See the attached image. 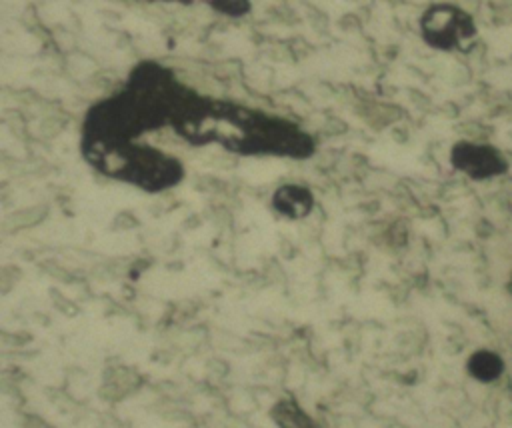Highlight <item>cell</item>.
<instances>
[{
    "label": "cell",
    "instance_id": "6da1fadb",
    "mask_svg": "<svg viewBox=\"0 0 512 428\" xmlns=\"http://www.w3.org/2000/svg\"><path fill=\"white\" fill-rule=\"evenodd\" d=\"M422 38L438 50H468L476 38L474 18L454 4L428 6L420 18Z\"/></svg>",
    "mask_w": 512,
    "mask_h": 428
},
{
    "label": "cell",
    "instance_id": "7a4b0ae2",
    "mask_svg": "<svg viewBox=\"0 0 512 428\" xmlns=\"http://www.w3.org/2000/svg\"><path fill=\"white\" fill-rule=\"evenodd\" d=\"M450 162L472 180H488L508 170V160L496 146L468 140H460L452 146Z\"/></svg>",
    "mask_w": 512,
    "mask_h": 428
},
{
    "label": "cell",
    "instance_id": "3957f363",
    "mask_svg": "<svg viewBox=\"0 0 512 428\" xmlns=\"http://www.w3.org/2000/svg\"><path fill=\"white\" fill-rule=\"evenodd\" d=\"M314 198L308 188L300 184H284L272 196V208L284 218H304L310 214Z\"/></svg>",
    "mask_w": 512,
    "mask_h": 428
},
{
    "label": "cell",
    "instance_id": "277c9868",
    "mask_svg": "<svg viewBox=\"0 0 512 428\" xmlns=\"http://www.w3.org/2000/svg\"><path fill=\"white\" fill-rule=\"evenodd\" d=\"M466 370L468 374L478 380V382H494L502 376L504 372V360L498 352L494 350H476L468 356V362H466Z\"/></svg>",
    "mask_w": 512,
    "mask_h": 428
},
{
    "label": "cell",
    "instance_id": "5b68a950",
    "mask_svg": "<svg viewBox=\"0 0 512 428\" xmlns=\"http://www.w3.org/2000/svg\"><path fill=\"white\" fill-rule=\"evenodd\" d=\"M272 420L278 428H318L316 422L300 408L294 398L278 400L270 410Z\"/></svg>",
    "mask_w": 512,
    "mask_h": 428
},
{
    "label": "cell",
    "instance_id": "8992f818",
    "mask_svg": "<svg viewBox=\"0 0 512 428\" xmlns=\"http://www.w3.org/2000/svg\"><path fill=\"white\" fill-rule=\"evenodd\" d=\"M208 6L214 8L216 12H222L226 16H234V18L242 16V14H246L250 10V2H240V0H234V2H230V0H224V2L210 0Z\"/></svg>",
    "mask_w": 512,
    "mask_h": 428
}]
</instances>
